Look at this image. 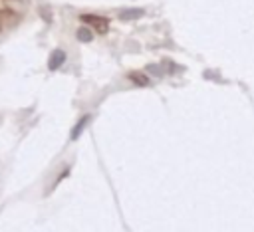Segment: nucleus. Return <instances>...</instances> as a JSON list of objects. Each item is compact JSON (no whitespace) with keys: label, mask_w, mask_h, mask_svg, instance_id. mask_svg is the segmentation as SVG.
Here are the masks:
<instances>
[{"label":"nucleus","mask_w":254,"mask_h":232,"mask_svg":"<svg viewBox=\"0 0 254 232\" xmlns=\"http://www.w3.org/2000/svg\"><path fill=\"white\" fill-rule=\"evenodd\" d=\"M87 121H89V117H87V115H83V117L75 123V127L71 129V139H77V137L81 135V131H83V127H85V123H87Z\"/></svg>","instance_id":"nucleus-6"},{"label":"nucleus","mask_w":254,"mask_h":232,"mask_svg":"<svg viewBox=\"0 0 254 232\" xmlns=\"http://www.w3.org/2000/svg\"><path fill=\"white\" fill-rule=\"evenodd\" d=\"M129 79H131L133 83H137V85H147V83H149V77H147L145 73H139V71H131V73H129Z\"/></svg>","instance_id":"nucleus-7"},{"label":"nucleus","mask_w":254,"mask_h":232,"mask_svg":"<svg viewBox=\"0 0 254 232\" xmlns=\"http://www.w3.org/2000/svg\"><path fill=\"white\" fill-rule=\"evenodd\" d=\"M2 6H4V10L22 16L28 8V0H2Z\"/></svg>","instance_id":"nucleus-3"},{"label":"nucleus","mask_w":254,"mask_h":232,"mask_svg":"<svg viewBox=\"0 0 254 232\" xmlns=\"http://www.w3.org/2000/svg\"><path fill=\"white\" fill-rule=\"evenodd\" d=\"M81 22H85L89 28H95V32L105 34L109 30V20L97 14H81Z\"/></svg>","instance_id":"nucleus-1"},{"label":"nucleus","mask_w":254,"mask_h":232,"mask_svg":"<svg viewBox=\"0 0 254 232\" xmlns=\"http://www.w3.org/2000/svg\"><path fill=\"white\" fill-rule=\"evenodd\" d=\"M0 30H2V18H0Z\"/></svg>","instance_id":"nucleus-8"},{"label":"nucleus","mask_w":254,"mask_h":232,"mask_svg":"<svg viewBox=\"0 0 254 232\" xmlns=\"http://www.w3.org/2000/svg\"><path fill=\"white\" fill-rule=\"evenodd\" d=\"M65 52L64 50H54L52 54H50V58H48V69L50 71H56V69H60L62 65H64V61H65Z\"/></svg>","instance_id":"nucleus-2"},{"label":"nucleus","mask_w":254,"mask_h":232,"mask_svg":"<svg viewBox=\"0 0 254 232\" xmlns=\"http://www.w3.org/2000/svg\"><path fill=\"white\" fill-rule=\"evenodd\" d=\"M143 14H145L143 8H131V10H123V12L119 14V18H121V20H135V18H141Z\"/></svg>","instance_id":"nucleus-5"},{"label":"nucleus","mask_w":254,"mask_h":232,"mask_svg":"<svg viewBox=\"0 0 254 232\" xmlns=\"http://www.w3.org/2000/svg\"><path fill=\"white\" fill-rule=\"evenodd\" d=\"M75 38H77L79 42H83V44H89V42L93 40V32H91L89 26H81V28H77V32H75Z\"/></svg>","instance_id":"nucleus-4"}]
</instances>
